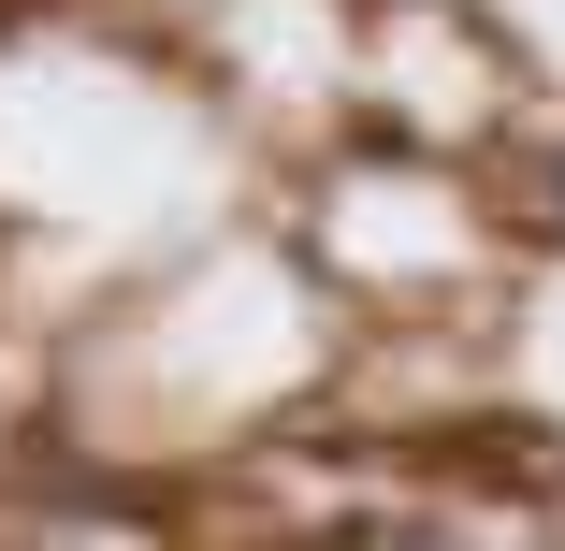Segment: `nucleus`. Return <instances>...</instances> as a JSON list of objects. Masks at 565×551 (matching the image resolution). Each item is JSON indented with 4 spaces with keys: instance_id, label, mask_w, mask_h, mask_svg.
Wrapping results in <instances>:
<instances>
[{
    "instance_id": "1",
    "label": "nucleus",
    "mask_w": 565,
    "mask_h": 551,
    "mask_svg": "<svg viewBox=\"0 0 565 551\" xmlns=\"http://www.w3.org/2000/svg\"><path fill=\"white\" fill-rule=\"evenodd\" d=\"M551 203H565V174H551Z\"/></svg>"
}]
</instances>
